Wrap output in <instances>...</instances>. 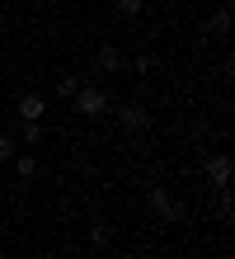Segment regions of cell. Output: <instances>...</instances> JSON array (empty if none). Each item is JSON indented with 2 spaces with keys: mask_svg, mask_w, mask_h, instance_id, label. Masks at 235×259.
Returning a JSON list of instances; mask_svg holds the SVG:
<instances>
[{
  "mask_svg": "<svg viewBox=\"0 0 235 259\" xmlns=\"http://www.w3.org/2000/svg\"><path fill=\"white\" fill-rule=\"evenodd\" d=\"M42 113H47L42 95H19V118H24V123H42Z\"/></svg>",
  "mask_w": 235,
  "mask_h": 259,
  "instance_id": "5",
  "label": "cell"
},
{
  "mask_svg": "<svg viewBox=\"0 0 235 259\" xmlns=\"http://www.w3.org/2000/svg\"><path fill=\"white\" fill-rule=\"evenodd\" d=\"M108 240H113V226H108V222H94L89 226V245L94 250H108Z\"/></svg>",
  "mask_w": 235,
  "mask_h": 259,
  "instance_id": "9",
  "label": "cell"
},
{
  "mask_svg": "<svg viewBox=\"0 0 235 259\" xmlns=\"http://www.w3.org/2000/svg\"><path fill=\"white\" fill-rule=\"evenodd\" d=\"M118 118H122V127H127V132H151V123H155L146 104H122Z\"/></svg>",
  "mask_w": 235,
  "mask_h": 259,
  "instance_id": "3",
  "label": "cell"
},
{
  "mask_svg": "<svg viewBox=\"0 0 235 259\" xmlns=\"http://www.w3.org/2000/svg\"><path fill=\"white\" fill-rule=\"evenodd\" d=\"M14 156H19V142L10 132H0V160H14Z\"/></svg>",
  "mask_w": 235,
  "mask_h": 259,
  "instance_id": "12",
  "label": "cell"
},
{
  "mask_svg": "<svg viewBox=\"0 0 235 259\" xmlns=\"http://www.w3.org/2000/svg\"><path fill=\"white\" fill-rule=\"evenodd\" d=\"M75 113L104 118L108 113V95H104V90H94V85H80V90H75Z\"/></svg>",
  "mask_w": 235,
  "mask_h": 259,
  "instance_id": "1",
  "label": "cell"
},
{
  "mask_svg": "<svg viewBox=\"0 0 235 259\" xmlns=\"http://www.w3.org/2000/svg\"><path fill=\"white\" fill-rule=\"evenodd\" d=\"M151 207H155V217H165V222H183V203L169 198L165 189H151Z\"/></svg>",
  "mask_w": 235,
  "mask_h": 259,
  "instance_id": "4",
  "label": "cell"
},
{
  "mask_svg": "<svg viewBox=\"0 0 235 259\" xmlns=\"http://www.w3.org/2000/svg\"><path fill=\"white\" fill-rule=\"evenodd\" d=\"M202 170H207V179H212V189H230V175H235V165H230V156L226 151H216V156H207L202 160Z\"/></svg>",
  "mask_w": 235,
  "mask_h": 259,
  "instance_id": "2",
  "label": "cell"
},
{
  "mask_svg": "<svg viewBox=\"0 0 235 259\" xmlns=\"http://www.w3.org/2000/svg\"><path fill=\"white\" fill-rule=\"evenodd\" d=\"M151 66H155V62H151V57H146V52H141V57H136V62H132V71H136V75H146Z\"/></svg>",
  "mask_w": 235,
  "mask_h": 259,
  "instance_id": "14",
  "label": "cell"
},
{
  "mask_svg": "<svg viewBox=\"0 0 235 259\" xmlns=\"http://www.w3.org/2000/svg\"><path fill=\"white\" fill-rule=\"evenodd\" d=\"M94 66H99V71H118L122 66V52L113 48V42H104V48L94 52Z\"/></svg>",
  "mask_w": 235,
  "mask_h": 259,
  "instance_id": "6",
  "label": "cell"
},
{
  "mask_svg": "<svg viewBox=\"0 0 235 259\" xmlns=\"http://www.w3.org/2000/svg\"><path fill=\"white\" fill-rule=\"evenodd\" d=\"M113 259H136V254H113Z\"/></svg>",
  "mask_w": 235,
  "mask_h": 259,
  "instance_id": "15",
  "label": "cell"
},
{
  "mask_svg": "<svg viewBox=\"0 0 235 259\" xmlns=\"http://www.w3.org/2000/svg\"><path fill=\"white\" fill-rule=\"evenodd\" d=\"M207 33H212V38H226V33H230V5H221V10L207 19Z\"/></svg>",
  "mask_w": 235,
  "mask_h": 259,
  "instance_id": "7",
  "label": "cell"
},
{
  "mask_svg": "<svg viewBox=\"0 0 235 259\" xmlns=\"http://www.w3.org/2000/svg\"><path fill=\"white\" fill-rule=\"evenodd\" d=\"M14 175H19V179H33L38 175V160L33 156H14Z\"/></svg>",
  "mask_w": 235,
  "mask_h": 259,
  "instance_id": "10",
  "label": "cell"
},
{
  "mask_svg": "<svg viewBox=\"0 0 235 259\" xmlns=\"http://www.w3.org/2000/svg\"><path fill=\"white\" fill-rule=\"evenodd\" d=\"M42 137H47V132H42V123H24V132H19V142H24V146H38Z\"/></svg>",
  "mask_w": 235,
  "mask_h": 259,
  "instance_id": "11",
  "label": "cell"
},
{
  "mask_svg": "<svg viewBox=\"0 0 235 259\" xmlns=\"http://www.w3.org/2000/svg\"><path fill=\"white\" fill-rule=\"evenodd\" d=\"M85 80H80V75H71V71H61L57 75V99H75V90H80Z\"/></svg>",
  "mask_w": 235,
  "mask_h": 259,
  "instance_id": "8",
  "label": "cell"
},
{
  "mask_svg": "<svg viewBox=\"0 0 235 259\" xmlns=\"http://www.w3.org/2000/svg\"><path fill=\"white\" fill-rule=\"evenodd\" d=\"M141 5H146V0H118V14H122V19H136Z\"/></svg>",
  "mask_w": 235,
  "mask_h": 259,
  "instance_id": "13",
  "label": "cell"
}]
</instances>
